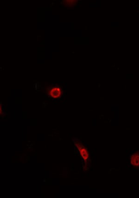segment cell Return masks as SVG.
Wrapping results in <instances>:
<instances>
[{
    "instance_id": "cell-1",
    "label": "cell",
    "mask_w": 139,
    "mask_h": 198,
    "mask_svg": "<svg viewBox=\"0 0 139 198\" xmlns=\"http://www.w3.org/2000/svg\"><path fill=\"white\" fill-rule=\"evenodd\" d=\"M46 93L50 97L55 99H58L62 96V90L57 86H52L48 88Z\"/></svg>"
},
{
    "instance_id": "cell-2",
    "label": "cell",
    "mask_w": 139,
    "mask_h": 198,
    "mask_svg": "<svg viewBox=\"0 0 139 198\" xmlns=\"http://www.w3.org/2000/svg\"><path fill=\"white\" fill-rule=\"evenodd\" d=\"M75 143V145L77 147V148L79 149L82 158L84 159L85 161H87L89 157V154L87 149L86 148L84 147L79 141H76Z\"/></svg>"
},
{
    "instance_id": "cell-3",
    "label": "cell",
    "mask_w": 139,
    "mask_h": 198,
    "mask_svg": "<svg viewBox=\"0 0 139 198\" xmlns=\"http://www.w3.org/2000/svg\"><path fill=\"white\" fill-rule=\"evenodd\" d=\"M131 163L134 167H139V154L137 152L131 156Z\"/></svg>"
}]
</instances>
